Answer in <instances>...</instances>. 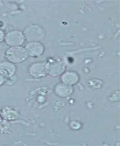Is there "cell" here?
<instances>
[{"label": "cell", "mask_w": 120, "mask_h": 146, "mask_svg": "<svg viewBox=\"0 0 120 146\" xmlns=\"http://www.w3.org/2000/svg\"><path fill=\"white\" fill-rule=\"evenodd\" d=\"M26 53L20 48H14L8 51L7 56L9 59L13 62H20L25 58Z\"/></svg>", "instance_id": "obj_1"}]
</instances>
